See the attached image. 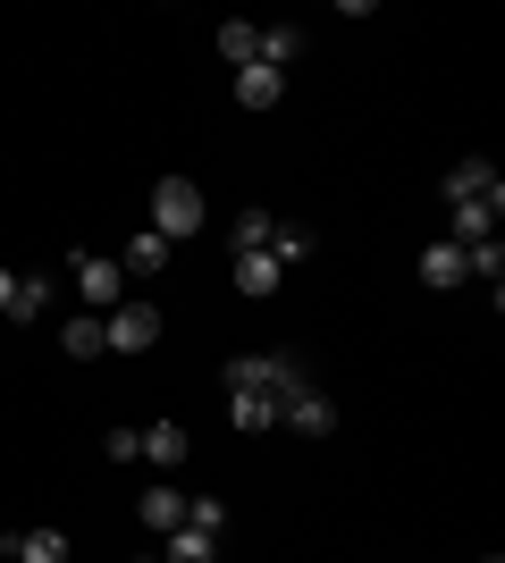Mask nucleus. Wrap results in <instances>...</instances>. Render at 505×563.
Instances as JSON below:
<instances>
[{
	"label": "nucleus",
	"mask_w": 505,
	"mask_h": 563,
	"mask_svg": "<svg viewBox=\"0 0 505 563\" xmlns=\"http://www.w3.org/2000/svg\"><path fill=\"white\" fill-rule=\"evenodd\" d=\"M295 51H304V25H262V51H253V59L287 76V59H295Z\"/></svg>",
	"instance_id": "nucleus-18"
},
{
	"label": "nucleus",
	"mask_w": 505,
	"mask_h": 563,
	"mask_svg": "<svg viewBox=\"0 0 505 563\" xmlns=\"http://www.w3.org/2000/svg\"><path fill=\"white\" fill-rule=\"evenodd\" d=\"M278 429H295V438H329L337 429V404H329V387H295V396H278Z\"/></svg>",
	"instance_id": "nucleus-4"
},
{
	"label": "nucleus",
	"mask_w": 505,
	"mask_h": 563,
	"mask_svg": "<svg viewBox=\"0 0 505 563\" xmlns=\"http://www.w3.org/2000/svg\"><path fill=\"white\" fill-rule=\"evenodd\" d=\"M463 278H481L488 295L505 286V244H497V235H488V244H463Z\"/></svg>",
	"instance_id": "nucleus-13"
},
{
	"label": "nucleus",
	"mask_w": 505,
	"mask_h": 563,
	"mask_svg": "<svg viewBox=\"0 0 505 563\" xmlns=\"http://www.w3.org/2000/svg\"><path fill=\"white\" fill-rule=\"evenodd\" d=\"M278 93H287V76H278V68H262V59H253V68H237V101H244V110H270Z\"/></svg>",
	"instance_id": "nucleus-12"
},
{
	"label": "nucleus",
	"mask_w": 505,
	"mask_h": 563,
	"mask_svg": "<svg viewBox=\"0 0 505 563\" xmlns=\"http://www.w3.org/2000/svg\"><path fill=\"white\" fill-rule=\"evenodd\" d=\"M505 202H447V244H488Z\"/></svg>",
	"instance_id": "nucleus-8"
},
{
	"label": "nucleus",
	"mask_w": 505,
	"mask_h": 563,
	"mask_svg": "<svg viewBox=\"0 0 505 563\" xmlns=\"http://www.w3.org/2000/svg\"><path fill=\"white\" fill-rule=\"evenodd\" d=\"M51 303V278H18V295H9V320H43Z\"/></svg>",
	"instance_id": "nucleus-22"
},
{
	"label": "nucleus",
	"mask_w": 505,
	"mask_h": 563,
	"mask_svg": "<svg viewBox=\"0 0 505 563\" xmlns=\"http://www.w3.org/2000/svg\"><path fill=\"white\" fill-rule=\"evenodd\" d=\"M59 345H68L76 362H94V353H110V336H101V311H76L68 329H59Z\"/></svg>",
	"instance_id": "nucleus-16"
},
{
	"label": "nucleus",
	"mask_w": 505,
	"mask_h": 563,
	"mask_svg": "<svg viewBox=\"0 0 505 563\" xmlns=\"http://www.w3.org/2000/svg\"><path fill=\"white\" fill-rule=\"evenodd\" d=\"M186 521L219 539V530H228V505H219V496H186Z\"/></svg>",
	"instance_id": "nucleus-23"
},
{
	"label": "nucleus",
	"mask_w": 505,
	"mask_h": 563,
	"mask_svg": "<svg viewBox=\"0 0 505 563\" xmlns=\"http://www.w3.org/2000/svg\"><path fill=\"white\" fill-rule=\"evenodd\" d=\"M253 51H262V25H244V18L219 25V59H228V68H253Z\"/></svg>",
	"instance_id": "nucleus-17"
},
{
	"label": "nucleus",
	"mask_w": 505,
	"mask_h": 563,
	"mask_svg": "<svg viewBox=\"0 0 505 563\" xmlns=\"http://www.w3.org/2000/svg\"><path fill=\"white\" fill-rule=\"evenodd\" d=\"M168 253H177V244H168L161 228H135V235H127V253H119V269H127V278H161Z\"/></svg>",
	"instance_id": "nucleus-6"
},
{
	"label": "nucleus",
	"mask_w": 505,
	"mask_h": 563,
	"mask_svg": "<svg viewBox=\"0 0 505 563\" xmlns=\"http://www.w3.org/2000/svg\"><path fill=\"white\" fill-rule=\"evenodd\" d=\"M101 336H110V353H152V345H161V311H152V295H127L119 311H101Z\"/></svg>",
	"instance_id": "nucleus-1"
},
{
	"label": "nucleus",
	"mask_w": 505,
	"mask_h": 563,
	"mask_svg": "<svg viewBox=\"0 0 505 563\" xmlns=\"http://www.w3.org/2000/svg\"><path fill=\"white\" fill-rule=\"evenodd\" d=\"M237 286H244V295H278V286H287V269H278L270 253H237Z\"/></svg>",
	"instance_id": "nucleus-15"
},
{
	"label": "nucleus",
	"mask_w": 505,
	"mask_h": 563,
	"mask_svg": "<svg viewBox=\"0 0 505 563\" xmlns=\"http://www.w3.org/2000/svg\"><path fill=\"white\" fill-rule=\"evenodd\" d=\"M135 514H144L152 539H168V530L186 521V496H177V488H144V496H135Z\"/></svg>",
	"instance_id": "nucleus-9"
},
{
	"label": "nucleus",
	"mask_w": 505,
	"mask_h": 563,
	"mask_svg": "<svg viewBox=\"0 0 505 563\" xmlns=\"http://www.w3.org/2000/svg\"><path fill=\"white\" fill-rule=\"evenodd\" d=\"M228 421L237 429H278V396H228Z\"/></svg>",
	"instance_id": "nucleus-21"
},
{
	"label": "nucleus",
	"mask_w": 505,
	"mask_h": 563,
	"mask_svg": "<svg viewBox=\"0 0 505 563\" xmlns=\"http://www.w3.org/2000/svg\"><path fill=\"white\" fill-rule=\"evenodd\" d=\"M9 295H18V278H9V269H0V311H9Z\"/></svg>",
	"instance_id": "nucleus-25"
},
{
	"label": "nucleus",
	"mask_w": 505,
	"mask_h": 563,
	"mask_svg": "<svg viewBox=\"0 0 505 563\" xmlns=\"http://www.w3.org/2000/svg\"><path fill=\"white\" fill-rule=\"evenodd\" d=\"M0 563H9V555H0Z\"/></svg>",
	"instance_id": "nucleus-27"
},
{
	"label": "nucleus",
	"mask_w": 505,
	"mask_h": 563,
	"mask_svg": "<svg viewBox=\"0 0 505 563\" xmlns=\"http://www.w3.org/2000/svg\"><path fill=\"white\" fill-rule=\"evenodd\" d=\"M421 278H430V286H463V244H447V235L421 244Z\"/></svg>",
	"instance_id": "nucleus-14"
},
{
	"label": "nucleus",
	"mask_w": 505,
	"mask_h": 563,
	"mask_svg": "<svg viewBox=\"0 0 505 563\" xmlns=\"http://www.w3.org/2000/svg\"><path fill=\"white\" fill-rule=\"evenodd\" d=\"M270 235H278V219H270V211H237L228 244H237V253H270Z\"/></svg>",
	"instance_id": "nucleus-19"
},
{
	"label": "nucleus",
	"mask_w": 505,
	"mask_h": 563,
	"mask_svg": "<svg viewBox=\"0 0 505 563\" xmlns=\"http://www.w3.org/2000/svg\"><path fill=\"white\" fill-rule=\"evenodd\" d=\"M144 454V429H110V463H135Z\"/></svg>",
	"instance_id": "nucleus-24"
},
{
	"label": "nucleus",
	"mask_w": 505,
	"mask_h": 563,
	"mask_svg": "<svg viewBox=\"0 0 505 563\" xmlns=\"http://www.w3.org/2000/svg\"><path fill=\"white\" fill-rule=\"evenodd\" d=\"M211 555H219V539H211V530H194V521H177V530L161 539V563H211Z\"/></svg>",
	"instance_id": "nucleus-11"
},
{
	"label": "nucleus",
	"mask_w": 505,
	"mask_h": 563,
	"mask_svg": "<svg viewBox=\"0 0 505 563\" xmlns=\"http://www.w3.org/2000/svg\"><path fill=\"white\" fill-rule=\"evenodd\" d=\"M447 202H505L497 168H488V161H455V168H447Z\"/></svg>",
	"instance_id": "nucleus-7"
},
{
	"label": "nucleus",
	"mask_w": 505,
	"mask_h": 563,
	"mask_svg": "<svg viewBox=\"0 0 505 563\" xmlns=\"http://www.w3.org/2000/svg\"><path fill=\"white\" fill-rule=\"evenodd\" d=\"M152 228H161L168 244L194 235L202 228V186H194V177H161V186H152Z\"/></svg>",
	"instance_id": "nucleus-2"
},
{
	"label": "nucleus",
	"mask_w": 505,
	"mask_h": 563,
	"mask_svg": "<svg viewBox=\"0 0 505 563\" xmlns=\"http://www.w3.org/2000/svg\"><path fill=\"white\" fill-rule=\"evenodd\" d=\"M312 253H320L312 228H278V235H270V261H278V269H295V261H312Z\"/></svg>",
	"instance_id": "nucleus-20"
},
{
	"label": "nucleus",
	"mask_w": 505,
	"mask_h": 563,
	"mask_svg": "<svg viewBox=\"0 0 505 563\" xmlns=\"http://www.w3.org/2000/svg\"><path fill=\"white\" fill-rule=\"evenodd\" d=\"M0 555L9 563H68V530H9V539H0Z\"/></svg>",
	"instance_id": "nucleus-5"
},
{
	"label": "nucleus",
	"mask_w": 505,
	"mask_h": 563,
	"mask_svg": "<svg viewBox=\"0 0 505 563\" xmlns=\"http://www.w3.org/2000/svg\"><path fill=\"white\" fill-rule=\"evenodd\" d=\"M488 563H497V555H488Z\"/></svg>",
	"instance_id": "nucleus-28"
},
{
	"label": "nucleus",
	"mask_w": 505,
	"mask_h": 563,
	"mask_svg": "<svg viewBox=\"0 0 505 563\" xmlns=\"http://www.w3.org/2000/svg\"><path fill=\"white\" fill-rule=\"evenodd\" d=\"M76 295H85V311H119L127 303V269L110 253H76Z\"/></svg>",
	"instance_id": "nucleus-3"
},
{
	"label": "nucleus",
	"mask_w": 505,
	"mask_h": 563,
	"mask_svg": "<svg viewBox=\"0 0 505 563\" xmlns=\"http://www.w3.org/2000/svg\"><path fill=\"white\" fill-rule=\"evenodd\" d=\"M144 563H161V555H144Z\"/></svg>",
	"instance_id": "nucleus-26"
},
{
	"label": "nucleus",
	"mask_w": 505,
	"mask_h": 563,
	"mask_svg": "<svg viewBox=\"0 0 505 563\" xmlns=\"http://www.w3.org/2000/svg\"><path fill=\"white\" fill-rule=\"evenodd\" d=\"M144 454H152V471H177V463L194 454V438H186L177 421H152V429H144Z\"/></svg>",
	"instance_id": "nucleus-10"
}]
</instances>
